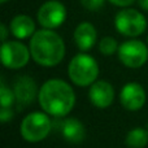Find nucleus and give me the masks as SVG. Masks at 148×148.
<instances>
[{"instance_id": "nucleus-1", "label": "nucleus", "mask_w": 148, "mask_h": 148, "mask_svg": "<svg viewBox=\"0 0 148 148\" xmlns=\"http://www.w3.org/2000/svg\"><path fill=\"white\" fill-rule=\"evenodd\" d=\"M38 99L46 113L55 117H64L75 105V92L65 81L49 79L39 90Z\"/></svg>"}, {"instance_id": "nucleus-2", "label": "nucleus", "mask_w": 148, "mask_h": 148, "mask_svg": "<svg viewBox=\"0 0 148 148\" xmlns=\"http://www.w3.org/2000/svg\"><path fill=\"white\" fill-rule=\"evenodd\" d=\"M30 52L34 61L43 66H55L65 56V43L52 29H42L30 39Z\"/></svg>"}, {"instance_id": "nucleus-3", "label": "nucleus", "mask_w": 148, "mask_h": 148, "mask_svg": "<svg viewBox=\"0 0 148 148\" xmlns=\"http://www.w3.org/2000/svg\"><path fill=\"white\" fill-rule=\"evenodd\" d=\"M68 74L77 86H91L99 75V65L96 60L87 53H78L69 62Z\"/></svg>"}, {"instance_id": "nucleus-4", "label": "nucleus", "mask_w": 148, "mask_h": 148, "mask_svg": "<svg viewBox=\"0 0 148 148\" xmlns=\"http://www.w3.org/2000/svg\"><path fill=\"white\" fill-rule=\"evenodd\" d=\"M52 123L46 113L33 112L27 114L21 122V135L29 143H38L48 136Z\"/></svg>"}, {"instance_id": "nucleus-5", "label": "nucleus", "mask_w": 148, "mask_h": 148, "mask_svg": "<svg viewBox=\"0 0 148 148\" xmlns=\"http://www.w3.org/2000/svg\"><path fill=\"white\" fill-rule=\"evenodd\" d=\"M114 26L120 34L125 36H139L146 31L147 20L139 10L133 8H123L116 14Z\"/></svg>"}, {"instance_id": "nucleus-6", "label": "nucleus", "mask_w": 148, "mask_h": 148, "mask_svg": "<svg viewBox=\"0 0 148 148\" xmlns=\"http://www.w3.org/2000/svg\"><path fill=\"white\" fill-rule=\"evenodd\" d=\"M118 57L125 66L136 69L147 62L148 47L138 39H130L118 47Z\"/></svg>"}, {"instance_id": "nucleus-7", "label": "nucleus", "mask_w": 148, "mask_h": 148, "mask_svg": "<svg viewBox=\"0 0 148 148\" xmlns=\"http://www.w3.org/2000/svg\"><path fill=\"white\" fill-rule=\"evenodd\" d=\"M38 22L44 29H57L66 20V8L59 0H48L43 3L36 13Z\"/></svg>"}, {"instance_id": "nucleus-8", "label": "nucleus", "mask_w": 148, "mask_h": 148, "mask_svg": "<svg viewBox=\"0 0 148 148\" xmlns=\"http://www.w3.org/2000/svg\"><path fill=\"white\" fill-rule=\"evenodd\" d=\"M30 48L20 42H4L1 46V61L8 69L23 68L30 60Z\"/></svg>"}, {"instance_id": "nucleus-9", "label": "nucleus", "mask_w": 148, "mask_h": 148, "mask_svg": "<svg viewBox=\"0 0 148 148\" xmlns=\"http://www.w3.org/2000/svg\"><path fill=\"white\" fill-rule=\"evenodd\" d=\"M147 95L142 84L136 82H129L122 87L120 94V101L125 109L135 112L144 107Z\"/></svg>"}, {"instance_id": "nucleus-10", "label": "nucleus", "mask_w": 148, "mask_h": 148, "mask_svg": "<svg viewBox=\"0 0 148 148\" xmlns=\"http://www.w3.org/2000/svg\"><path fill=\"white\" fill-rule=\"evenodd\" d=\"M88 97L96 108H108L114 100V88L107 81H95L90 87Z\"/></svg>"}, {"instance_id": "nucleus-11", "label": "nucleus", "mask_w": 148, "mask_h": 148, "mask_svg": "<svg viewBox=\"0 0 148 148\" xmlns=\"http://www.w3.org/2000/svg\"><path fill=\"white\" fill-rule=\"evenodd\" d=\"M14 95H16V103L18 108H23L26 105L31 104L34 101L38 92V87L33 78L27 75L20 77L14 83Z\"/></svg>"}, {"instance_id": "nucleus-12", "label": "nucleus", "mask_w": 148, "mask_h": 148, "mask_svg": "<svg viewBox=\"0 0 148 148\" xmlns=\"http://www.w3.org/2000/svg\"><path fill=\"white\" fill-rule=\"evenodd\" d=\"M74 42L82 52L90 51L96 43V29L90 22H81L74 30Z\"/></svg>"}, {"instance_id": "nucleus-13", "label": "nucleus", "mask_w": 148, "mask_h": 148, "mask_svg": "<svg viewBox=\"0 0 148 148\" xmlns=\"http://www.w3.org/2000/svg\"><path fill=\"white\" fill-rule=\"evenodd\" d=\"M9 30L17 39H26L35 33V22L26 14H17L10 21Z\"/></svg>"}, {"instance_id": "nucleus-14", "label": "nucleus", "mask_w": 148, "mask_h": 148, "mask_svg": "<svg viewBox=\"0 0 148 148\" xmlns=\"http://www.w3.org/2000/svg\"><path fill=\"white\" fill-rule=\"evenodd\" d=\"M61 134L69 143H81L86 136L83 123L77 118H66L61 125Z\"/></svg>"}, {"instance_id": "nucleus-15", "label": "nucleus", "mask_w": 148, "mask_h": 148, "mask_svg": "<svg viewBox=\"0 0 148 148\" xmlns=\"http://www.w3.org/2000/svg\"><path fill=\"white\" fill-rule=\"evenodd\" d=\"M126 146L129 148H144L148 144V130L134 127L126 135Z\"/></svg>"}, {"instance_id": "nucleus-16", "label": "nucleus", "mask_w": 148, "mask_h": 148, "mask_svg": "<svg viewBox=\"0 0 148 148\" xmlns=\"http://www.w3.org/2000/svg\"><path fill=\"white\" fill-rule=\"evenodd\" d=\"M14 101H16L14 91H12L4 83V81H1V84H0V104H1V108H10Z\"/></svg>"}, {"instance_id": "nucleus-17", "label": "nucleus", "mask_w": 148, "mask_h": 148, "mask_svg": "<svg viewBox=\"0 0 148 148\" xmlns=\"http://www.w3.org/2000/svg\"><path fill=\"white\" fill-rule=\"evenodd\" d=\"M99 51L103 55H107V56L113 55L116 51H118L117 40L114 38H112V36H104L99 43Z\"/></svg>"}, {"instance_id": "nucleus-18", "label": "nucleus", "mask_w": 148, "mask_h": 148, "mask_svg": "<svg viewBox=\"0 0 148 148\" xmlns=\"http://www.w3.org/2000/svg\"><path fill=\"white\" fill-rule=\"evenodd\" d=\"M105 0H81V4L86 8L87 10H91V12H95V10H99L100 8L104 5Z\"/></svg>"}, {"instance_id": "nucleus-19", "label": "nucleus", "mask_w": 148, "mask_h": 148, "mask_svg": "<svg viewBox=\"0 0 148 148\" xmlns=\"http://www.w3.org/2000/svg\"><path fill=\"white\" fill-rule=\"evenodd\" d=\"M12 117H13V110L10 108H1L0 109V121H1V123L10 121Z\"/></svg>"}, {"instance_id": "nucleus-20", "label": "nucleus", "mask_w": 148, "mask_h": 148, "mask_svg": "<svg viewBox=\"0 0 148 148\" xmlns=\"http://www.w3.org/2000/svg\"><path fill=\"white\" fill-rule=\"evenodd\" d=\"M110 4L113 5H117V7H122V8H126L129 5H131L135 0H108Z\"/></svg>"}, {"instance_id": "nucleus-21", "label": "nucleus", "mask_w": 148, "mask_h": 148, "mask_svg": "<svg viewBox=\"0 0 148 148\" xmlns=\"http://www.w3.org/2000/svg\"><path fill=\"white\" fill-rule=\"evenodd\" d=\"M0 33H1V42H7V36H8V29L5 23H1L0 25Z\"/></svg>"}, {"instance_id": "nucleus-22", "label": "nucleus", "mask_w": 148, "mask_h": 148, "mask_svg": "<svg viewBox=\"0 0 148 148\" xmlns=\"http://www.w3.org/2000/svg\"><path fill=\"white\" fill-rule=\"evenodd\" d=\"M136 1L143 10H148V0H136Z\"/></svg>"}, {"instance_id": "nucleus-23", "label": "nucleus", "mask_w": 148, "mask_h": 148, "mask_svg": "<svg viewBox=\"0 0 148 148\" xmlns=\"http://www.w3.org/2000/svg\"><path fill=\"white\" fill-rule=\"evenodd\" d=\"M7 1H9V0H0V3H3V4H4V3H7Z\"/></svg>"}, {"instance_id": "nucleus-24", "label": "nucleus", "mask_w": 148, "mask_h": 148, "mask_svg": "<svg viewBox=\"0 0 148 148\" xmlns=\"http://www.w3.org/2000/svg\"><path fill=\"white\" fill-rule=\"evenodd\" d=\"M147 44H148V38H147Z\"/></svg>"}, {"instance_id": "nucleus-25", "label": "nucleus", "mask_w": 148, "mask_h": 148, "mask_svg": "<svg viewBox=\"0 0 148 148\" xmlns=\"http://www.w3.org/2000/svg\"><path fill=\"white\" fill-rule=\"evenodd\" d=\"M147 130H148V129H147Z\"/></svg>"}]
</instances>
